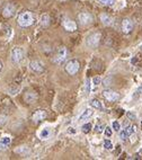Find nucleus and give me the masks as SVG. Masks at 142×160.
I'll list each match as a JSON object with an SVG mask.
<instances>
[{
    "label": "nucleus",
    "instance_id": "nucleus-3",
    "mask_svg": "<svg viewBox=\"0 0 142 160\" xmlns=\"http://www.w3.org/2000/svg\"><path fill=\"white\" fill-rule=\"evenodd\" d=\"M79 69H80V63H79L78 60L76 59L70 60L67 63V66H66V71L70 76H75L76 73L79 71Z\"/></svg>",
    "mask_w": 142,
    "mask_h": 160
},
{
    "label": "nucleus",
    "instance_id": "nucleus-4",
    "mask_svg": "<svg viewBox=\"0 0 142 160\" xmlns=\"http://www.w3.org/2000/svg\"><path fill=\"white\" fill-rule=\"evenodd\" d=\"M101 40V34L98 32H95V33L90 34L88 37H87V45L92 49H95L98 46V44L100 43Z\"/></svg>",
    "mask_w": 142,
    "mask_h": 160
},
{
    "label": "nucleus",
    "instance_id": "nucleus-2",
    "mask_svg": "<svg viewBox=\"0 0 142 160\" xmlns=\"http://www.w3.org/2000/svg\"><path fill=\"white\" fill-rule=\"evenodd\" d=\"M67 57H68V51L64 46H61L59 48L54 58H53V62L57 63V64H62L66 60H67Z\"/></svg>",
    "mask_w": 142,
    "mask_h": 160
},
{
    "label": "nucleus",
    "instance_id": "nucleus-22",
    "mask_svg": "<svg viewBox=\"0 0 142 160\" xmlns=\"http://www.w3.org/2000/svg\"><path fill=\"white\" fill-rule=\"evenodd\" d=\"M49 135H50V130L49 129H43L42 132H41V139H48L49 138Z\"/></svg>",
    "mask_w": 142,
    "mask_h": 160
},
{
    "label": "nucleus",
    "instance_id": "nucleus-21",
    "mask_svg": "<svg viewBox=\"0 0 142 160\" xmlns=\"http://www.w3.org/2000/svg\"><path fill=\"white\" fill-rule=\"evenodd\" d=\"M81 130H83V132H84V133H89V132H90V130H92V124H90V123H86V124L83 125Z\"/></svg>",
    "mask_w": 142,
    "mask_h": 160
},
{
    "label": "nucleus",
    "instance_id": "nucleus-19",
    "mask_svg": "<svg viewBox=\"0 0 142 160\" xmlns=\"http://www.w3.org/2000/svg\"><path fill=\"white\" fill-rule=\"evenodd\" d=\"M49 24H50V17H49V15H43L41 17V25L44 26V27H48Z\"/></svg>",
    "mask_w": 142,
    "mask_h": 160
},
{
    "label": "nucleus",
    "instance_id": "nucleus-1",
    "mask_svg": "<svg viewBox=\"0 0 142 160\" xmlns=\"http://www.w3.org/2000/svg\"><path fill=\"white\" fill-rule=\"evenodd\" d=\"M34 20V15L31 11H23L19 14L18 16V25L20 27H28V26L33 25Z\"/></svg>",
    "mask_w": 142,
    "mask_h": 160
},
{
    "label": "nucleus",
    "instance_id": "nucleus-23",
    "mask_svg": "<svg viewBox=\"0 0 142 160\" xmlns=\"http://www.w3.org/2000/svg\"><path fill=\"white\" fill-rule=\"evenodd\" d=\"M104 148H105L106 150H112V149H113V144H112V142H111L109 140H105V141H104Z\"/></svg>",
    "mask_w": 142,
    "mask_h": 160
},
{
    "label": "nucleus",
    "instance_id": "nucleus-13",
    "mask_svg": "<svg viewBox=\"0 0 142 160\" xmlns=\"http://www.w3.org/2000/svg\"><path fill=\"white\" fill-rule=\"evenodd\" d=\"M48 116V114H46V112L44 110H36L35 113L33 114V116H32V119H33L34 122H36V123H38V122H42L44 121L45 118Z\"/></svg>",
    "mask_w": 142,
    "mask_h": 160
},
{
    "label": "nucleus",
    "instance_id": "nucleus-6",
    "mask_svg": "<svg viewBox=\"0 0 142 160\" xmlns=\"http://www.w3.org/2000/svg\"><path fill=\"white\" fill-rule=\"evenodd\" d=\"M78 20L81 25H89L94 22V17L90 13H87V11H84V13H80L78 15Z\"/></svg>",
    "mask_w": 142,
    "mask_h": 160
},
{
    "label": "nucleus",
    "instance_id": "nucleus-15",
    "mask_svg": "<svg viewBox=\"0 0 142 160\" xmlns=\"http://www.w3.org/2000/svg\"><path fill=\"white\" fill-rule=\"evenodd\" d=\"M11 143V139L9 136H3L0 139V151L1 150H6Z\"/></svg>",
    "mask_w": 142,
    "mask_h": 160
},
{
    "label": "nucleus",
    "instance_id": "nucleus-32",
    "mask_svg": "<svg viewBox=\"0 0 142 160\" xmlns=\"http://www.w3.org/2000/svg\"><path fill=\"white\" fill-rule=\"evenodd\" d=\"M1 69H2V63L0 62V71H1Z\"/></svg>",
    "mask_w": 142,
    "mask_h": 160
},
{
    "label": "nucleus",
    "instance_id": "nucleus-24",
    "mask_svg": "<svg viewBox=\"0 0 142 160\" xmlns=\"http://www.w3.org/2000/svg\"><path fill=\"white\" fill-rule=\"evenodd\" d=\"M112 126H113V130H114V131H116V132H118V131L121 130V125H120V123H118L117 121H114V122H113Z\"/></svg>",
    "mask_w": 142,
    "mask_h": 160
},
{
    "label": "nucleus",
    "instance_id": "nucleus-9",
    "mask_svg": "<svg viewBox=\"0 0 142 160\" xmlns=\"http://www.w3.org/2000/svg\"><path fill=\"white\" fill-rule=\"evenodd\" d=\"M134 24L130 18H124L122 20V31L124 34H130L133 31Z\"/></svg>",
    "mask_w": 142,
    "mask_h": 160
},
{
    "label": "nucleus",
    "instance_id": "nucleus-25",
    "mask_svg": "<svg viewBox=\"0 0 142 160\" xmlns=\"http://www.w3.org/2000/svg\"><path fill=\"white\" fill-rule=\"evenodd\" d=\"M104 129H105V126H104L103 124H97V125L95 126V132H97V133H101V132L104 131Z\"/></svg>",
    "mask_w": 142,
    "mask_h": 160
},
{
    "label": "nucleus",
    "instance_id": "nucleus-34",
    "mask_svg": "<svg viewBox=\"0 0 142 160\" xmlns=\"http://www.w3.org/2000/svg\"><path fill=\"white\" fill-rule=\"evenodd\" d=\"M141 125H142V122H141Z\"/></svg>",
    "mask_w": 142,
    "mask_h": 160
},
{
    "label": "nucleus",
    "instance_id": "nucleus-18",
    "mask_svg": "<svg viewBox=\"0 0 142 160\" xmlns=\"http://www.w3.org/2000/svg\"><path fill=\"white\" fill-rule=\"evenodd\" d=\"M90 105H92V107H94V108H96V110H104V107H103L101 103H100L98 99H96V98H94V99L90 101Z\"/></svg>",
    "mask_w": 142,
    "mask_h": 160
},
{
    "label": "nucleus",
    "instance_id": "nucleus-29",
    "mask_svg": "<svg viewBox=\"0 0 142 160\" xmlns=\"http://www.w3.org/2000/svg\"><path fill=\"white\" fill-rule=\"evenodd\" d=\"M111 79H112V77H108V79L106 78L105 79V81H104V86L106 87V86H109V84H111Z\"/></svg>",
    "mask_w": 142,
    "mask_h": 160
},
{
    "label": "nucleus",
    "instance_id": "nucleus-14",
    "mask_svg": "<svg viewBox=\"0 0 142 160\" xmlns=\"http://www.w3.org/2000/svg\"><path fill=\"white\" fill-rule=\"evenodd\" d=\"M29 67H31V69H32L33 71L37 72V73H41V72L44 71V66H43L40 61H32L31 64H29Z\"/></svg>",
    "mask_w": 142,
    "mask_h": 160
},
{
    "label": "nucleus",
    "instance_id": "nucleus-33",
    "mask_svg": "<svg viewBox=\"0 0 142 160\" xmlns=\"http://www.w3.org/2000/svg\"><path fill=\"white\" fill-rule=\"evenodd\" d=\"M140 49H141V50H142V45H141V46H140Z\"/></svg>",
    "mask_w": 142,
    "mask_h": 160
},
{
    "label": "nucleus",
    "instance_id": "nucleus-16",
    "mask_svg": "<svg viewBox=\"0 0 142 160\" xmlns=\"http://www.w3.org/2000/svg\"><path fill=\"white\" fill-rule=\"evenodd\" d=\"M92 114H94V112H92V110H90V108L85 110V112H83V114H81V115H80V117H79V122L87 121L89 117H92Z\"/></svg>",
    "mask_w": 142,
    "mask_h": 160
},
{
    "label": "nucleus",
    "instance_id": "nucleus-20",
    "mask_svg": "<svg viewBox=\"0 0 142 160\" xmlns=\"http://www.w3.org/2000/svg\"><path fill=\"white\" fill-rule=\"evenodd\" d=\"M97 1L104 6H113L115 3V0H97Z\"/></svg>",
    "mask_w": 142,
    "mask_h": 160
},
{
    "label": "nucleus",
    "instance_id": "nucleus-28",
    "mask_svg": "<svg viewBox=\"0 0 142 160\" xmlns=\"http://www.w3.org/2000/svg\"><path fill=\"white\" fill-rule=\"evenodd\" d=\"M104 133H105L106 136H111V135H112V129L108 126L105 127V129H104Z\"/></svg>",
    "mask_w": 142,
    "mask_h": 160
},
{
    "label": "nucleus",
    "instance_id": "nucleus-7",
    "mask_svg": "<svg viewBox=\"0 0 142 160\" xmlns=\"http://www.w3.org/2000/svg\"><path fill=\"white\" fill-rule=\"evenodd\" d=\"M103 96L106 101H111V103H114V101H117L120 99V94L112 90V89H105L103 92Z\"/></svg>",
    "mask_w": 142,
    "mask_h": 160
},
{
    "label": "nucleus",
    "instance_id": "nucleus-10",
    "mask_svg": "<svg viewBox=\"0 0 142 160\" xmlns=\"http://www.w3.org/2000/svg\"><path fill=\"white\" fill-rule=\"evenodd\" d=\"M135 125H129V126H126L121 133H120V138L123 140V141H125L126 139L129 138V136H131V135L133 134L134 132H135Z\"/></svg>",
    "mask_w": 142,
    "mask_h": 160
},
{
    "label": "nucleus",
    "instance_id": "nucleus-26",
    "mask_svg": "<svg viewBox=\"0 0 142 160\" xmlns=\"http://www.w3.org/2000/svg\"><path fill=\"white\" fill-rule=\"evenodd\" d=\"M126 116L130 118L131 121H135V119H136V116H135V114H134L133 112H127V113H126Z\"/></svg>",
    "mask_w": 142,
    "mask_h": 160
},
{
    "label": "nucleus",
    "instance_id": "nucleus-11",
    "mask_svg": "<svg viewBox=\"0 0 142 160\" xmlns=\"http://www.w3.org/2000/svg\"><path fill=\"white\" fill-rule=\"evenodd\" d=\"M62 25H63L64 29H66L67 32H75L76 29H77V24H76V22H73L72 19H69V18H66V19L63 20Z\"/></svg>",
    "mask_w": 142,
    "mask_h": 160
},
{
    "label": "nucleus",
    "instance_id": "nucleus-27",
    "mask_svg": "<svg viewBox=\"0 0 142 160\" xmlns=\"http://www.w3.org/2000/svg\"><path fill=\"white\" fill-rule=\"evenodd\" d=\"M100 81H101V79H100V77H99V76L95 77V78L92 79V84L95 85V86H98V85L100 84Z\"/></svg>",
    "mask_w": 142,
    "mask_h": 160
},
{
    "label": "nucleus",
    "instance_id": "nucleus-8",
    "mask_svg": "<svg viewBox=\"0 0 142 160\" xmlns=\"http://www.w3.org/2000/svg\"><path fill=\"white\" fill-rule=\"evenodd\" d=\"M16 13V7L13 5V3H7L3 9H2V16L5 18H10L15 15Z\"/></svg>",
    "mask_w": 142,
    "mask_h": 160
},
{
    "label": "nucleus",
    "instance_id": "nucleus-31",
    "mask_svg": "<svg viewBox=\"0 0 142 160\" xmlns=\"http://www.w3.org/2000/svg\"><path fill=\"white\" fill-rule=\"evenodd\" d=\"M69 132H70V133H75L76 131H75V129H69Z\"/></svg>",
    "mask_w": 142,
    "mask_h": 160
},
{
    "label": "nucleus",
    "instance_id": "nucleus-17",
    "mask_svg": "<svg viewBox=\"0 0 142 160\" xmlns=\"http://www.w3.org/2000/svg\"><path fill=\"white\" fill-rule=\"evenodd\" d=\"M100 20L103 22V24L104 25H111L112 24V17L107 15V14H101L100 15Z\"/></svg>",
    "mask_w": 142,
    "mask_h": 160
},
{
    "label": "nucleus",
    "instance_id": "nucleus-30",
    "mask_svg": "<svg viewBox=\"0 0 142 160\" xmlns=\"http://www.w3.org/2000/svg\"><path fill=\"white\" fill-rule=\"evenodd\" d=\"M86 85H87V93H88V92H90V81H89V80H87Z\"/></svg>",
    "mask_w": 142,
    "mask_h": 160
},
{
    "label": "nucleus",
    "instance_id": "nucleus-5",
    "mask_svg": "<svg viewBox=\"0 0 142 160\" xmlns=\"http://www.w3.org/2000/svg\"><path fill=\"white\" fill-rule=\"evenodd\" d=\"M25 57V52L22 48H15L11 52V60L14 63H19Z\"/></svg>",
    "mask_w": 142,
    "mask_h": 160
},
{
    "label": "nucleus",
    "instance_id": "nucleus-12",
    "mask_svg": "<svg viewBox=\"0 0 142 160\" xmlns=\"http://www.w3.org/2000/svg\"><path fill=\"white\" fill-rule=\"evenodd\" d=\"M37 99H38V95L36 92H27L24 95V101L27 104H34Z\"/></svg>",
    "mask_w": 142,
    "mask_h": 160
}]
</instances>
